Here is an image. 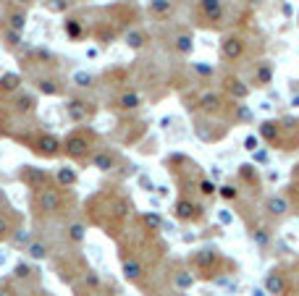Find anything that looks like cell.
<instances>
[{
  "label": "cell",
  "mask_w": 299,
  "mask_h": 296,
  "mask_svg": "<svg viewBox=\"0 0 299 296\" xmlns=\"http://www.w3.org/2000/svg\"><path fill=\"white\" fill-rule=\"evenodd\" d=\"M87 283H89V286H97L100 278H97V275H87Z\"/></svg>",
  "instance_id": "42"
},
{
  "label": "cell",
  "mask_w": 299,
  "mask_h": 296,
  "mask_svg": "<svg viewBox=\"0 0 299 296\" xmlns=\"http://www.w3.org/2000/svg\"><path fill=\"white\" fill-rule=\"evenodd\" d=\"M171 11H173L171 0H150V13H155V16H168Z\"/></svg>",
  "instance_id": "21"
},
{
  "label": "cell",
  "mask_w": 299,
  "mask_h": 296,
  "mask_svg": "<svg viewBox=\"0 0 299 296\" xmlns=\"http://www.w3.org/2000/svg\"><path fill=\"white\" fill-rule=\"evenodd\" d=\"M187 3H197V0H187Z\"/></svg>",
  "instance_id": "44"
},
{
  "label": "cell",
  "mask_w": 299,
  "mask_h": 296,
  "mask_svg": "<svg viewBox=\"0 0 299 296\" xmlns=\"http://www.w3.org/2000/svg\"><path fill=\"white\" fill-rule=\"evenodd\" d=\"M231 108H234V121H239V123H249L252 121V110L247 105H239V102L231 100Z\"/></svg>",
  "instance_id": "22"
},
{
  "label": "cell",
  "mask_w": 299,
  "mask_h": 296,
  "mask_svg": "<svg viewBox=\"0 0 299 296\" xmlns=\"http://www.w3.org/2000/svg\"><path fill=\"white\" fill-rule=\"evenodd\" d=\"M249 92H252V87L242 76H234V74H231V76L223 79V95L228 97V100L242 102V100H247V97H249Z\"/></svg>",
  "instance_id": "8"
},
{
  "label": "cell",
  "mask_w": 299,
  "mask_h": 296,
  "mask_svg": "<svg viewBox=\"0 0 299 296\" xmlns=\"http://www.w3.org/2000/svg\"><path fill=\"white\" fill-rule=\"evenodd\" d=\"M194 283V275H189V272H181V275H176V286L179 288H189Z\"/></svg>",
  "instance_id": "32"
},
{
  "label": "cell",
  "mask_w": 299,
  "mask_h": 296,
  "mask_svg": "<svg viewBox=\"0 0 299 296\" xmlns=\"http://www.w3.org/2000/svg\"><path fill=\"white\" fill-rule=\"evenodd\" d=\"M89 149H92V142H89V136L82 134V131H76V134H71V136L66 139V152L71 155V157H76V160L87 157Z\"/></svg>",
  "instance_id": "10"
},
{
  "label": "cell",
  "mask_w": 299,
  "mask_h": 296,
  "mask_svg": "<svg viewBox=\"0 0 299 296\" xmlns=\"http://www.w3.org/2000/svg\"><path fill=\"white\" fill-rule=\"evenodd\" d=\"M144 42H147V34L139 32V29H136V32H129V34H126V45H129L132 50L144 48Z\"/></svg>",
  "instance_id": "23"
},
{
  "label": "cell",
  "mask_w": 299,
  "mask_h": 296,
  "mask_svg": "<svg viewBox=\"0 0 299 296\" xmlns=\"http://www.w3.org/2000/svg\"><path fill=\"white\" fill-rule=\"evenodd\" d=\"M218 194H220V199H226V202H236L239 199V186L236 184H223V186H218Z\"/></svg>",
  "instance_id": "24"
},
{
  "label": "cell",
  "mask_w": 299,
  "mask_h": 296,
  "mask_svg": "<svg viewBox=\"0 0 299 296\" xmlns=\"http://www.w3.org/2000/svg\"><path fill=\"white\" fill-rule=\"evenodd\" d=\"M257 139H260V136H247V139H244V147H247L249 152H252V149H257Z\"/></svg>",
  "instance_id": "38"
},
{
  "label": "cell",
  "mask_w": 299,
  "mask_h": 296,
  "mask_svg": "<svg viewBox=\"0 0 299 296\" xmlns=\"http://www.w3.org/2000/svg\"><path fill=\"white\" fill-rule=\"evenodd\" d=\"M191 265L202 278H218V268L223 265V257L216 247H202L191 254Z\"/></svg>",
  "instance_id": "1"
},
{
  "label": "cell",
  "mask_w": 299,
  "mask_h": 296,
  "mask_svg": "<svg viewBox=\"0 0 299 296\" xmlns=\"http://www.w3.org/2000/svg\"><path fill=\"white\" fill-rule=\"evenodd\" d=\"M92 165H95L97 171H110L113 165H116V157L110 152H97V155H92Z\"/></svg>",
  "instance_id": "17"
},
{
  "label": "cell",
  "mask_w": 299,
  "mask_h": 296,
  "mask_svg": "<svg viewBox=\"0 0 299 296\" xmlns=\"http://www.w3.org/2000/svg\"><path fill=\"white\" fill-rule=\"evenodd\" d=\"M5 37H8V40H11V45H19V32H13V29H11V32L5 34Z\"/></svg>",
  "instance_id": "41"
},
{
  "label": "cell",
  "mask_w": 299,
  "mask_h": 296,
  "mask_svg": "<svg viewBox=\"0 0 299 296\" xmlns=\"http://www.w3.org/2000/svg\"><path fill=\"white\" fill-rule=\"evenodd\" d=\"M142 272H144L142 262H136V260H126V262H124V275H126L129 280H139Z\"/></svg>",
  "instance_id": "20"
},
{
  "label": "cell",
  "mask_w": 299,
  "mask_h": 296,
  "mask_svg": "<svg viewBox=\"0 0 299 296\" xmlns=\"http://www.w3.org/2000/svg\"><path fill=\"white\" fill-rule=\"evenodd\" d=\"M16 87H19V76H16V74H8V76L0 79V89H8V92H11V89H16Z\"/></svg>",
  "instance_id": "29"
},
{
  "label": "cell",
  "mask_w": 299,
  "mask_h": 296,
  "mask_svg": "<svg viewBox=\"0 0 299 296\" xmlns=\"http://www.w3.org/2000/svg\"><path fill=\"white\" fill-rule=\"evenodd\" d=\"M58 181H60V184H74V181H76V173H74L71 168H60Z\"/></svg>",
  "instance_id": "31"
},
{
  "label": "cell",
  "mask_w": 299,
  "mask_h": 296,
  "mask_svg": "<svg viewBox=\"0 0 299 296\" xmlns=\"http://www.w3.org/2000/svg\"><path fill=\"white\" fill-rule=\"evenodd\" d=\"M247 50H249V40L239 32H228L220 37V58L226 63H242L247 58Z\"/></svg>",
  "instance_id": "2"
},
{
  "label": "cell",
  "mask_w": 299,
  "mask_h": 296,
  "mask_svg": "<svg viewBox=\"0 0 299 296\" xmlns=\"http://www.w3.org/2000/svg\"><path fill=\"white\" fill-rule=\"evenodd\" d=\"M27 178H29V181H42V178H45V173H40V171H29V173H27Z\"/></svg>",
  "instance_id": "39"
},
{
  "label": "cell",
  "mask_w": 299,
  "mask_h": 296,
  "mask_svg": "<svg viewBox=\"0 0 299 296\" xmlns=\"http://www.w3.org/2000/svg\"><path fill=\"white\" fill-rule=\"evenodd\" d=\"M291 212V199L283 194H268L263 199V215L268 220H283Z\"/></svg>",
  "instance_id": "6"
},
{
  "label": "cell",
  "mask_w": 299,
  "mask_h": 296,
  "mask_svg": "<svg viewBox=\"0 0 299 296\" xmlns=\"http://www.w3.org/2000/svg\"><path fill=\"white\" fill-rule=\"evenodd\" d=\"M228 105H231V100L223 92H216V89H208L197 97V110H202L205 116H220V113H226Z\"/></svg>",
  "instance_id": "5"
},
{
  "label": "cell",
  "mask_w": 299,
  "mask_h": 296,
  "mask_svg": "<svg viewBox=\"0 0 299 296\" xmlns=\"http://www.w3.org/2000/svg\"><path fill=\"white\" fill-rule=\"evenodd\" d=\"M87 102H82V100H71L68 102V116H71L74 121H82L84 116H87V108H84Z\"/></svg>",
  "instance_id": "25"
},
{
  "label": "cell",
  "mask_w": 299,
  "mask_h": 296,
  "mask_svg": "<svg viewBox=\"0 0 299 296\" xmlns=\"http://www.w3.org/2000/svg\"><path fill=\"white\" fill-rule=\"evenodd\" d=\"M142 220H144V225H147L150 231H160V225H163V220H160V215H155V212H147Z\"/></svg>",
  "instance_id": "27"
},
{
  "label": "cell",
  "mask_w": 299,
  "mask_h": 296,
  "mask_svg": "<svg viewBox=\"0 0 299 296\" xmlns=\"http://www.w3.org/2000/svg\"><path fill=\"white\" fill-rule=\"evenodd\" d=\"M32 108H34V97L24 95V97L19 100V110H21V113H27V110H32Z\"/></svg>",
  "instance_id": "36"
},
{
  "label": "cell",
  "mask_w": 299,
  "mask_h": 296,
  "mask_svg": "<svg viewBox=\"0 0 299 296\" xmlns=\"http://www.w3.org/2000/svg\"><path fill=\"white\" fill-rule=\"evenodd\" d=\"M139 105H142V97L136 92H124L118 97V108L121 110H134V108H139Z\"/></svg>",
  "instance_id": "18"
},
{
  "label": "cell",
  "mask_w": 299,
  "mask_h": 296,
  "mask_svg": "<svg viewBox=\"0 0 299 296\" xmlns=\"http://www.w3.org/2000/svg\"><path fill=\"white\" fill-rule=\"evenodd\" d=\"M194 68H197L199 74H202V76H210V74H213V68H210V66H199V63H197Z\"/></svg>",
  "instance_id": "40"
},
{
  "label": "cell",
  "mask_w": 299,
  "mask_h": 296,
  "mask_svg": "<svg viewBox=\"0 0 299 296\" xmlns=\"http://www.w3.org/2000/svg\"><path fill=\"white\" fill-rule=\"evenodd\" d=\"M40 89H42V92H48V95H55L58 92V87L53 84V81H40Z\"/></svg>",
  "instance_id": "37"
},
{
  "label": "cell",
  "mask_w": 299,
  "mask_h": 296,
  "mask_svg": "<svg viewBox=\"0 0 299 296\" xmlns=\"http://www.w3.org/2000/svg\"><path fill=\"white\" fill-rule=\"evenodd\" d=\"M197 16H199V24H202V26L218 29L226 21L223 0H197Z\"/></svg>",
  "instance_id": "3"
},
{
  "label": "cell",
  "mask_w": 299,
  "mask_h": 296,
  "mask_svg": "<svg viewBox=\"0 0 299 296\" xmlns=\"http://www.w3.org/2000/svg\"><path fill=\"white\" fill-rule=\"evenodd\" d=\"M68 236H71L74 241H82L84 239V225L82 223H74L71 228H68Z\"/></svg>",
  "instance_id": "33"
},
{
  "label": "cell",
  "mask_w": 299,
  "mask_h": 296,
  "mask_svg": "<svg viewBox=\"0 0 299 296\" xmlns=\"http://www.w3.org/2000/svg\"><path fill=\"white\" fill-rule=\"evenodd\" d=\"M263 286H265V291L268 296H291V278L286 275V270H281V268H273V270H268L265 272V278H263Z\"/></svg>",
  "instance_id": "4"
},
{
  "label": "cell",
  "mask_w": 299,
  "mask_h": 296,
  "mask_svg": "<svg viewBox=\"0 0 299 296\" xmlns=\"http://www.w3.org/2000/svg\"><path fill=\"white\" fill-rule=\"evenodd\" d=\"M66 34L68 37H82V24L76 19H68L66 21Z\"/></svg>",
  "instance_id": "30"
},
{
  "label": "cell",
  "mask_w": 299,
  "mask_h": 296,
  "mask_svg": "<svg viewBox=\"0 0 299 296\" xmlns=\"http://www.w3.org/2000/svg\"><path fill=\"white\" fill-rule=\"evenodd\" d=\"M60 207V194L55 192V189H42L40 192V210H58Z\"/></svg>",
  "instance_id": "15"
},
{
  "label": "cell",
  "mask_w": 299,
  "mask_h": 296,
  "mask_svg": "<svg viewBox=\"0 0 299 296\" xmlns=\"http://www.w3.org/2000/svg\"><path fill=\"white\" fill-rule=\"evenodd\" d=\"M24 13H11V16H8V24H11V29H13V32H21V29H24Z\"/></svg>",
  "instance_id": "28"
},
{
  "label": "cell",
  "mask_w": 299,
  "mask_h": 296,
  "mask_svg": "<svg viewBox=\"0 0 299 296\" xmlns=\"http://www.w3.org/2000/svg\"><path fill=\"white\" fill-rule=\"evenodd\" d=\"M257 136L263 139L265 144H271V147H278L281 144V121H263V123L257 126Z\"/></svg>",
  "instance_id": "13"
},
{
  "label": "cell",
  "mask_w": 299,
  "mask_h": 296,
  "mask_svg": "<svg viewBox=\"0 0 299 296\" xmlns=\"http://www.w3.org/2000/svg\"><path fill=\"white\" fill-rule=\"evenodd\" d=\"M197 189H199V194H202V197H216L218 194V186L213 184L210 178H199L197 181Z\"/></svg>",
  "instance_id": "26"
},
{
  "label": "cell",
  "mask_w": 299,
  "mask_h": 296,
  "mask_svg": "<svg viewBox=\"0 0 299 296\" xmlns=\"http://www.w3.org/2000/svg\"><path fill=\"white\" fill-rule=\"evenodd\" d=\"M29 254H32L34 260H45V254H48V249H45L42 244H32V247H29Z\"/></svg>",
  "instance_id": "34"
},
{
  "label": "cell",
  "mask_w": 299,
  "mask_h": 296,
  "mask_svg": "<svg viewBox=\"0 0 299 296\" xmlns=\"http://www.w3.org/2000/svg\"><path fill=\"white\" fill-rule=\"evenodd\" d=\"M273 74H275L273 60H257L255 71H252V87H255V89H265L273 81Z\"/></svg>",
  "instance_id": "12"
},
{
  "label": "cell",
  "mask_w": 299,
  "mask_h": 296,
  "mask_svg": "<svg viewBox=\"0 0 299 296\" xmlns=\"http://www.w3.org/2000/svg\"><path fill=\"white\" fill-rule=\"evenodd\" d=\"M74 84H76V87H89V84H92V74H76V76H74Z\"/></svg>",
  "instance_id": "35"
},
{
  "label": "cell",
  "mask_w": 299,
  "mask_h": 296,
  "mask_svg": "<svg viewBox=\"0 0 299 296\" xmlns=\"http://www.w3.org/2000/svg\"><path fill=\"white\" fill-rule=\"evenodd\" d=\"M173 215H176V220H181V223H194V220L202 218V204H197L194 199H189V197H181V199H176V204H173Z\"/></svg>",
  "instance_id": "7"
},
{
  "label": "cell",
  "mask_w": 299,
  "mask_h": 296,
  "mask_svg": "<svg viewBox=\"0 0 299 296\" xmlns=\"http://www.w3.org/2000/svg\"><path fill=\"white\" fill-rule=\"evenodd\" d=\"M244 220H247V218H244ZM247 231H249V239L255 241V244H257L260 249H268V247H271L273 236H271V228H268L263 220L249 218V220H247Z\"/></svg>",
  "instance_id": "11"
},
{
  "label": "cell",
  "mask_w": 299,
  "mask_h": 296,
  "mask_svg": "<svg viewBox=\"0 0 299 296\" xmlns=\"http://www.w3.org/2000/svg\"><path fill=\"white\" fill-rule=\"evenodd\" d=\"M278 149L294 152L299 149V121H281V144Z\"/></svg>",
  "instance_id": "9"
},
{
  "label": "cell",
  "mask_w": 299,
  "mask_h": 296,
  "mask_svg": "<svg viewBox=\"0 0 299 296\" xmlns=\"http://www.w3.org/2000/svg\"><path fill=\"white\" fill-rule=\"evenodd\" d=\"M37 147H40V152L42 155H58V147H60V142L55 139V136H42L40 142H37Z\"/></svg>",
  "instance_id": "19"
},
{
  "label": "cell",
  "mask_w": 299,
  "mask_h": 296,
  "mask_svg": "<svg viewBox=\"0 0 299 296\" xmlns=\"http://www.w3.org/2000/svg\"><path fill=\"white\" fill-rule=\"evenodd\" d=\"M173 42H176V52H181V55H189L191 48H194V37L189 32H179Z\"/></svg>",
  "instance_id": "16"
},
{
  "label": "cell",
  "mask_w": 299,
  "mask_h": 296,
  "mask_svg": "<svg viewBox=\"0 0 299 296\" xmlns=\"http://www.w3.org/2000/svg\"><path fill=\"white\" fill-rule=\"evenodd\" d=\"M239 181L247 184V189H260V173L252 163H244L239 165Z\"/></svg>",
  "instance_id": "14"
},
{
  "label": "cell",
  "mask_w": 299,
  "mask_h": 296,
  "mask_svg": "<svg viewBox=\"0 0 299 296\" xmlns=\"http://www.w3.org/2000/svg\"><path fill=\"white\" fill-rule=\"evenodd\" d=\"M16 3H21V5H27V3H32V0H16Z\"/></svg>",
  "instance_id": "43"
}]
</instances>
